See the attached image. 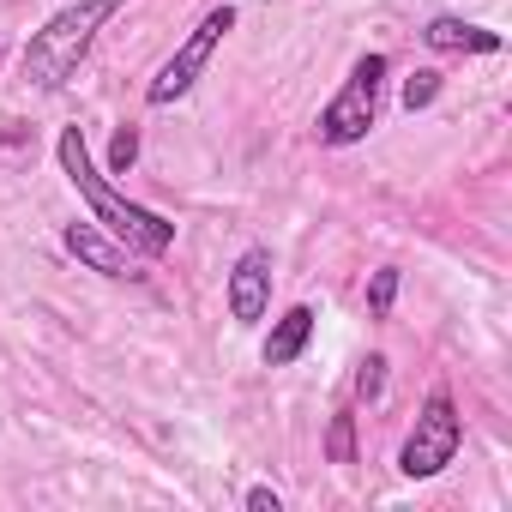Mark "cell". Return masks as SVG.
Here are the masks:
<instances>
[{
	"mask_svg": "<svg viewBox=\"0 0 512 512\" xmlns=\"http://www.w3.org/2000/svg\"><path fill=\"white\" fill-rule=\"evenodd\" d=\"M241 506H247V512H284V494H278L272 482H253V488L241 494Z\"/></svg>",
	"mask_w": 512,
	"mask_h": 512,
	"instance_id": "9a60e30c",
	"label": "cell"
},
{
	"mask_svg": "<svg viewBox=\"0 0 512 512\" xmlns=\"http://www.w3.org/2000/svg\"><path fill=\"white\" fill-rule=\"evenodd\" d=\"M229 31H235V7H211V13L193 25V37H187V43H181V49H175V55L157 67V79L145 85V103H151V109H169V103H181V97L199 85V73L211 67L217 43H223Z\"/></svg>",
	"mask_w": 512,
	"mask_h": 512,
	"instance_id": "5b68a950",
	"label": "cell"
},
{
	"mask_svg": "<svg viewBox=\"0 0 512 512\" xmlns=\"http://www.w3.org/2000/svg\"><path fill=\"white\" fill-rule=\"evenodd\" d=\"M127 7V0H73V7H61L55 19H43V31L25 37V55H19V73L25 85L37 91H67V79L85 67L97 31Z\"/></svg>",
	"mask_w": 512,
	"mask_h": 512,
	"instance_id": "7a4b0ae2",
	"label": "cell"
},
{
	"mask_svg": "<svg viewBox=\"0 0 512 512\" xmlns=\"http://www.w3.org/2000/svg\"><path fill=\"white\" fill-rule=\"evenodd\" d=\"M139 163V127H115L109 139V175H127Z\"/></svg>",
	"mask_w": 512,
	"mask_h": 512,
	"instance_id": "4fadbf2b",
	"label": "cell"
},
{
	"mask_svg": "<svg viewBox=\"0 0 512 512\" xmlns=\"http://www.w3.org/2000/svg\"><path fill=\"white\" fill-rule=\"evenodd\" d=\"M458 446H464V416H458L452 392L434 386L428 404H422V416H416V428H410L404 446H398V470H404L410 482H428V476H440V470L458 458Z\"/></svg>",
	"mask_w": 512,
	"mask_h": 512,
	"instance_id": "277c9868",
	"label": "cell"
},
{
	"mask_svg": "<svg viewBox=\"0 0 512 512\" xmlns=\"http://www.w3.org/2000/svg\"><path fill=\"white\" fill-rule=\"evenodd\" d=\"M326 458H332V464H356V416H350V410L332 416V428H326Z\"/></svg>",
	"mask_w": 512,
	"mask_h": 512,
	"instance_id": "8fae6325",
	"label": "cell"
},
{
	"mask_svg": "<svg viewBox=\"0 0 512 512\" xmlns=\"http://www.w3.org/2000/svg\"><path fill=\"white\" fill-rule=\"evenodd\" d=\"M272 314V247H247L229 266V320L260 326Z\"/></svg>",
	"mask_w": 512,
	"mask_h": 512,
	"instance_id": "8992f818",
	"label": "cell"
},
{
	"mask_svg": "<svg viewBox=\"0 0 512 512\" xmlns=\"http://www.w3.org/2000/svg\"><path fill=\"white\" fill-rule=\"evenodd\" d=\"M61 247L73 253L79 266H91L97 278H115V284H139V278H145L133 253L103 235V223H67V229H61Z\"/></svg>",
	"mask_w": 512,
	"mask_h": 512,
	"instance_id": "52a82bcc",
	"label": "cell"
},
{
	"mask_svg": "<svg viewBox=\"0 0 512 512\" xmlns=\"http://www.w3.org/2000/svg\"><path fill=\"white\" fill-rule=\"evenodd\" d=\"M380 392H386V356H368V362L356 368V398H368V404H374Z\"/></svg>",
	"mask_w": 512,
	"mask_h": 512,
	"instance_id": "5bb4252c",
	"label": "cell"
},
{
	"mask_svg": "<svg viewBox=\"0 0 512 512\" xmlns=\"http://www.w3.org/2000/svg\"><path fill=\"white\" fill-rule=\"evenodd\" d=\"M308 338H314V308L308 302H296V308H284L278 320H272V332H266V344H260V356H266V368H290L302 350H308Z\"/></svg>",
	"mask_w": 512,
	"mask_h": 512,
	"instance_id": "9c48e42d",
	"label": "cell"
},
{
	"mask_svg": "<svg viewBox=\"0 0 512 512\" xmlns=\"http://www.w3.org/2000/svg\"><path fill=\"white\" fill-rule=\"evenodd\" d=\"M386 73H392V61L380 55V49H368L356 67H350V79H344V91L320 109V121H314V139L320 145H332V151H344V145H362L368 133H374V121H380V91H386Z\"/></svg>",
	"mask_w": 512,
	"mask_h": 512,
	"instance_id": "3957f363",
	"label": "cell"
},
{
	"mask_svg": "<svg viewBox=\"0 0 512 512\" xmlns=\"http://www.w3.org/2000/svg\"><path fill=\"white\" fill-rule=\"evenodd\" d=\"M398 284H404V272H398V266H380V272L368 278V314H374V320H386V314H392Z\"/></svg>",
	"mask_w": 512,
	"mask_h": 512,
	"instance_id": "30bf717a",
	"label": "cell"
},
{
	"mask_svg": "<svg viewBox=\"0 0 512 512\" xmlns=\"http://www.w3.org/2000/svg\"><path fill=\"white\" fill-rule=\"evenodd\" d=\"M55 157H61V175L73 181V193L91 205V223H103L133 260H163V253L175 247V223L157 217L151 205H133L127 193L109 187V175L91 163V145H85V127H61L55 139Z\"/></svg>",
	"mask_w": 512,
	"mask_h": 512,
	"instance_id": "6da1fadb",
	"label": "cell"
},
{
	"mask_svg": "<svg viewBox=\"0 0 512 512\" xmlns=\"http://www.w3.org/2000/svg\"><path fill=\"white\" fill-rule=\"evenodd\" d=\"M434 97H440V73H434V67H416V73L404 79V109H410V115H422Z\"/></svg>",
	"mask_w": 512,
	"mask_h": 512,
	"instance_id": "7c38bea8",
	"label": "cell"
},
{
	"mask_svg": "<svg viewBox=\"0 0 512 512\" xmlns=\"http://www.w3.org/2000/svg\"><path fill=\"white\" fill-rule=\"evenodd\" d=\"M422 43H428L434 55H500V49H506V37H500V31L470 25V19H452V13L428 19V25H422Z\"/></svg>",
	"mask_w": 512,
	"mask_h": 512,
	"instance_id": "ba28073f",
	"label": "cell"
}]
</instances>
